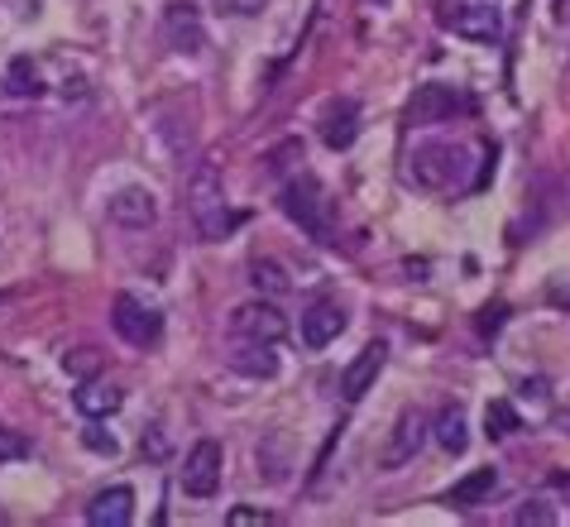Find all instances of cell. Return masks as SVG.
Instances as JSON below:
<instances>
[{"label":"cell","mask_w":570,"mask_h":527,"mask_svg":"<svg viewBox=\"0 0 570 527\" xmlns=\"http://www.w3.org/2000/svg\"><path fill=\"white\" fill-rule=\"evenodd\" d=\"M225 523H235V527H241V523H269V513H255V508H235Z\"/></svg>","instance_id":"cell-28"},{"label":"cell","mask_w":570,"mask_h":527,"mask_svg":"<svg viewBox=\"0 0 570 527\" xmlns=\"http://www.w3.org/2000/svg\"><path fill=\"white\" fill-rule=\"evenodd\" d=\"M355 135H360V105H355V101L331 105V115H326V125H322V139L331 144V149H350Z\"/></svg>","instance_id":"cell-17"},{"label":"cell","mask_w":570,"mask_h":527,"mask_svg":"<svg viewBox=\"0 0 570 527\" xmlns=\"http://www.w3.org/2000/svg\"><path fill=\"white\" fill-rule=\"evenodd\" d=\"M523 399H547V384H541V379H537V384H533V379H527V384H523Z\"/></svg>","instance_id":"cell-29"},{"label":"cell","mask_w":570,"mask_h":527,"mask_svg":"<svg viewBox=\"0 0 570 527\" xmlns=\"http://www.w3.org/2000/svg\"><path fill=\"white\" fill-rule=\"evenodd\" d=\"M340 332H346V307H340V302H312V307L302 312L298 336L308 350H326Z\"/></svg>","instance_id":"cell-10"},{"label":"cell","mask_w":570,"mask_h":527,"mask_svg":"<svg viewBox=\"0 0 570 527\" xmlns=\"http://www.w3.org/2000/svg\"><path fill=\"white\" fill-rule=\"evenodd\" d=\"M221 441H197L188 451V466H182V490H188L192 498H211L221 484Z\"/></svg>","instance_id":"cell-7"},{"label":"cell","mask_w":570,"mask_h":527,"mask_svg":"<svg viewBox=\"0 0 570 527\" xmlns=\"http://www.w3.org/2000/svg\"><path fill=\"white\" fill-rule=\"evenodd\" d=\"M249 279H255V288L264 298H283L288 288H293V279H288L283 269H278L273 259H255V269H249Z\"/></svg>","instance_id":"cell-22"},{"label":"cell","mask_w":570,"mask_h":527,"mask_svg":"<svg viewBox=\"0 0 570 527\" xmlns=\"http://www.w3.org/2000/svg\"><path fill=\"white\" fill-rule=\"evenodd\" d=\"M259 5H264V0H235V10H241V15H255Z\"/></svg>","instance_id":"cell-30"},{"label":"cell","mask_w":570,"mask_h":527,"mask_svg":"<svg viewBox=\"0 0 570 527\" xmlns=\"http://www.w3.org/2000/svg\"><path fill=\"white\" fill-rule=\"evenodd\" d=\"M111 326L121 340H130V346H154L158 332H164V316H158L149 302H139L135 293H121L111 302Z\"/></svg>","instance_id":"cell-2"},{"label":"cell","mask_w":570,"mask_h":527,"mask_svg":"<svg viewBox=\"0 0 570 527\" xmlns=\"http://www.w3.org/2000/svg\"><path fill=\"white\" fill-rule=\"evenodd\" d=\"M30 456V441L20 437V431H5L0 427V466H10V460H24Z\"/></svg>","instance_id":"cell-24"},{"label":"cell","mask_w":570,"mask_h":527,"mask_svg":"<svg viewBox=\"0 0 570 527\" xmlns=\"http://www.w3.org/2000/svg\"><path fill=\"white\" fill-rule=\"evenodd\" d=\"M82 441H87L97 456H115V451H121V441H115L111 431H101V427H87V431H82Z\"/></svg>","instance_id":"cell-27"},{"label":"cell","mask_w":570,"mask_h":527,"mask_svg":"<svg viewBox=\"0 0 570 527\" xmlns=\"http://www.w3.org/2000/svg\"><path fill=\"white\" fill-rule=\"evenodd\" d=\"M283 211L298 221L308 235H316V240H331V221H326V197L322 188H316L312 178H293L283 188Z\"/></svg>","instance_id":"cell-3"},{"label":"cell","mask_w":570,"mask_h":527,"mask_svg":"<svg viewBox=\"0 0 570 527\" xmlns=\"http://www.w3.org/2000/svg\"><path fill=\"white\" fill-rule=\"evenodd\" d=\"M494 490H499V470L494 466H480V470H470L466 480L456 484V490H450V504H456V508H480Z\"/></svg>","instance_id":"cell-18"},{"label":"cell","mask_w":570,"mask_h":527,"mask_svg":"<svg viewBox=\"0 0 570 527\" xmlns=\"http://www.w3.org/2000/svg\"><path fill=\"white\" fill-rule=\"evenodd\" d=\"M383 365H389V346H383V340H369V346L346 365V374H340V393H346L350 403H360L365 393L375 389V379L383 374Z\"/></svg>","instance_id":"cell-9"},{"label":"cell","mask_w":570,"mask_h":527,"mask_svg":"<svg viewBox=\"0 0 570 527\" xmlns=\"http://www.w3.org/2000/svg\"><path fill=\"white\" fill-rule=\"evenodd\" d=\"M63 369H68L72 379H97V369H101V350H72V355H63Z\"/></svg>","instance_id":"cell-23"},{"label":"cell","mask_w":570,"mask_h":527,"mask_svg":"<svg viewBox=\"0 0 570 527\" xmlns=\"http://www.w3.org/2000/svg\"><path fill=\"white\" fill-rule=\"evenodd\" d=\"M523 422H518V407H513L508 399H499V403H489L484 407V431H489V441H503V437H513Z\"/></svg>","instance_id":"cell-20"},{"label":"cell","mask_w":570,"mask_h":527,"mask_svg":"<svg viewBox=\"0 0 570 527\" xmlns=\"http://www.w3.org/2000/svg\"><path fill=\"white\" fill-rule=\"evenodd\" d=\"M231 336L235 340H283L288 336V316L273 307V298H259V302H245V307L231 312Z\"/></svg>","instance_id":"cell-5"},{"label":"cell","mask_w":570,"mask_h":527,"mask_svg":"<svg viewBox=\"0 0 570 527\" xmlns=\"http://www.w3.org/2000/svg\"><path fill=\"white\" fill-rule=\"evenodd\" d=\"M5 91H10V97H38V91H44L34 58H15V63H10V68H5Z\"/></svg>","instance_id":"cell-21"},{"label":"cell","mask_w":570,"mask_h":527,"mask_svg":"<svg viewBox=\"0 0 570 527\" xmlns=\"http://www.w3.org/2000/svg\"><path fill=\"white\" fill-rule=\"evenodd\" d=\"M188 206H192V216H197V231L206 235V240H225L235 226V216L225 211V192H221V173L216 168H202V173L192 178V192H188Z\"/></svg>","instance_id":"cell-1"},{"label":"cell","mask_w":570,"mask_h":527,"mask_svg":"<svg viewBox=\"0 0 570 527\" xmlns=\"http://www.w3.org/2000/svg\"><path fill=\"white\" fill-rule=\"evenodd\" d=\"M72 403H77V413H82L87 422H101V417L121 413L125 393L115 384H105V379H82V384L72 389Z\"/></svg>","instance_id":"cell-15"},{"label":"cell","mask_w":570,"mask_h":527,"mask_svg":"<svg viewBox=\"0 0 570 527\" xmlns=\"http://www.w3.org/2000/svg\"><path fill=\"white\" fill-rule=\"evenodd\" d=\"M164 38L174 53H202L206 48V24H202V10L192 0H168L164 5Z\"/></svg>","instance_id":"cell-6"},{"label":"cell","mask_w":570,"mask_h":527,"mask_svg":"<svg viewBox=\"0 0 570 527\" xmlns=\"http://www.w3.org/2000/svg\"><path fill=\"white\" fill-rule=\"evenodd\" d=\"M135 518V490L130 484H115V490H101L87 504V523L91 527H125Z\"/></svg>","instance_id":"cell-14"},{"label":"cell","mask_w":570,"mask_h":527,"mask_svg":"<svg viewBox=\"0 0 570 527\" xmlns=\"http://www.w3.org/2000/svg\"><path fill=\"white\" fill-rule=\"evenodd\" d=\"M446 30H456L460 38H470V44H499L503 15H499V5H466V10H450Z\"/></svg>","instance_id":"cell-12"},{"label":"cell","mask_w":570,"mask_h":527,"mask_svg":"<svg viewBox=\"0 0 570 527\" xmlns=\"http://www.w3.org/2000/svg\"><path fill=\"white\" fill-rule=\"evenodd\" d=\"M422 441H427V417H422L417 407H403L398 422L389 427V441H383V451H379V466L383 470H403L407 460H417Z\"/></svg>","instance_id":"cell-4"},{"label":"cell","mask_w":570,"mask_h":527,"mask_svg":"<svg viewBox=\"0 0 570 527\" xmlns=\"http://www.w3.org/2000/svg\"><path fill=\"white\" fill-rule=\"evenodd\" d=\"M518 523H523V527H533V523H537V527H551V523H556V508H547L541 498H533V504L518 508Z\"/></svg>","instance_id":"cell-26"},{"label":"cell","mask_w":570,"mask_h":527,"mask_svg":"<svg viewBox=\"0 0 570 527\" xmlns=\"http://www.w3.org/2000/svg\"><path fill=\"white\" fill-rule=\"evenodd\" d=\"M111 221L125 231H149L158 221V202L149 188H121L111 192Z\"/></svg>","instance_id":"cell-13"},{"label":"cell","mask_w":570,"mask_h":527,"mask_svg":"<svg viewBox=\"0 0 570 527\" xmlns=\"http://www.w3.org/2000/svg\"><path fill=\"white\" fill-rule=\"evenodd\" d=\"M460 173V149L456 144H427L413 154V178L422 188H450Z\"/></svg>","instance_id":"cell-11"},{"label":"cell","mask_w":570,"mask_h":527,"mask_svg":"<svg viewBox=\"0 0 570 527\" xmlns=\"http://www.w3.org/2000/svg\"><path fill=\"white\" fill-rule=\"evenodd\" d=\"M231 369L249 379H273L278 374V355L269 350V340H241V350H231Z\"/></svg>","instance_id":"cell-16"},{"label":"cell","mask_w":570,"mask_h":527,"mask_svg":"<svg viewBox=\"0 0 570 527\" xmlns=\"http://www.w3.org/2000/svg\"><path fill=\"white\" fill-rule=\"evenodd\" d=\"M466 105V97H460L456 87H446V82H427V87H417V97L407 101V121L413 125H442L450 121V115Z\"/></svg>","instance_id":"cell-8"},{"label":"cell","mask_w":570,"mask_h":527,"mask_svg":"<svg viewBox=\"0 0 570 527\" xmlns=\"http://www.w3.org/2000/svg\"><path fill=\"white\" fill-rule=\"evenodd\" d=\"M432 437H436V446H442L446 456H460V451H466V446H470V427H466V413H460V407H446V413L436 417Z\"/></svg>","instance_id":"cell-19"},{"label":"cell","mask_w":570,"mask_h":527,"mask_svg":"<svg viewBox=\"0 0 570 527\" xmlns=\"http://www.w3.org/2000/svg\"><path fill=\"white\" fill-rule=\"evenodd\" d=\"M144 456H149L154 460V466H164V460H168V451H174V446H168V437H164V427H149V431H144Z\"/></svg>","instance_id":"cell-25"}]
</instances>
